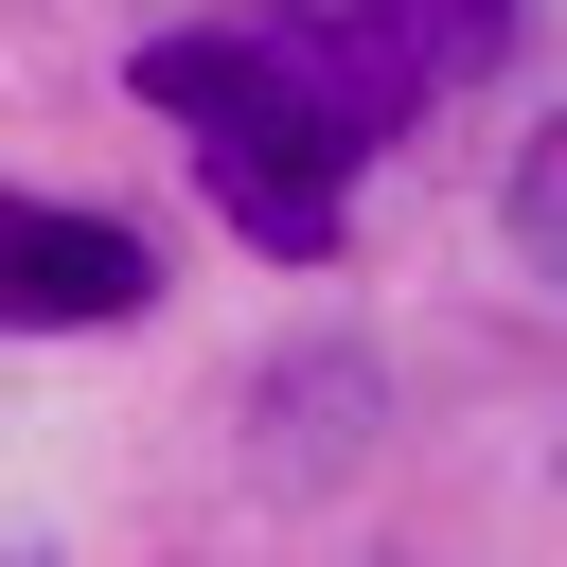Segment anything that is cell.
Listing matches in <instances>:
<instances>
[{"mask_svg":"<svg viewBox=\"0 0 567 567\" xmlns=\"http://www.w3.org/2000/svg\"><path fill=\"white\" fill-rule=\"evenodd\" d=\"M124 89L195 142L213 213H230L248 248H284V266H319V248H337L354 159L390 142V106H372V71L337 53V18H213V35H142V71H124Z\"/></svg>","mask_w":567,"mask_h":567,"instance_id":"1","label":"cell"},{"mask_svg":"<svg viewBox=\"0 0 567 567\" xmlns=\"http://www.w3.org/2000/svg\"><path fill=\"white\" fill-rule=\"evenodd\" d=\"M159 301V248L124 230V213H35V195H0V319L18 337H106V319H142Z\"/></svg>","mask_w":567,"mask_h":567,"instance_id":"2","label":"cell"},{"mask_svg":"<svg viewBox=\"0 0 567 567\" xmlns=\"http://www.w3.org/2000/svg\"><path fill=\"white\" fill-rule=\"evenodd\" d=\"M337 18V53L372 71V106L408 124L425 89H461V71H496V35H514V0H319Z\"/></svg>","mask_w":567,"mask_h":567,"instance_id":"3","label":"cell"},{"mask_svg":"<svg viewBox=\"0 0 567 567\" xmlns=\"http://www.w3.org/2000/svg\"><path fill=\"white\" fill-rule=\"evenodd\" d=\"M549 213H567V142H549Z\"/></svg>","mask_w":567,"mask_h":567,"instance_id":"4","label":"cell"},{"mask_svg":"<svg viewBox=\"0 0 567 567\" xmlns=\"http://www.w3.org/2000/svg\"><path fill=\"white\" fill-rule=\"evenodd\" d=\"M18 567H35V549H18Z\"/></svg>","mask_w":567,"mask_h":567,"instance_id":"5","label":"cell"}]
</instances>
